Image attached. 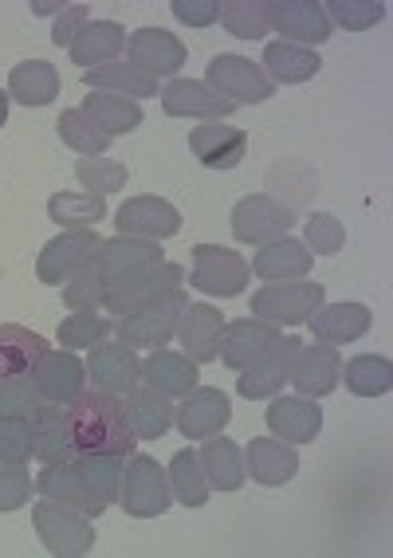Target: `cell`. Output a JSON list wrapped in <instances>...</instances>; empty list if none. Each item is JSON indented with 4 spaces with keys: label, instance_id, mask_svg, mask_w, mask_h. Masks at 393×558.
<instances>
[{
    "label": "cell",
    "instance_id": "obj_1",
    "mask_svg": "<svg viewBox=\"0 0 393 558\" xmlns=\"http://www.w3.org/2000/svg\"><path fill=\"white\" fill-rule=\"evenodd\" d=\"M63 417L75 452H114V457H131L134 433L126 425L122 401L102 389H83L79 398L63 401Z\"/></svg>",
    "mask_w": 393,
    "mask_h": 558
},
{
    "label": "cell",
    "instance_id": "obj_2",
    "mask_svg": "<svg viewBox=\"0 0 393 558\" xmlns=\"http://www.w3.org/2000/svg\"><path fill=\"white\" fill-rule=\"evenodd\" d=\"M327 303V288L319 279H292V283H268L253 295V315L272 327H303L315 311Z\"/></svg>",
    "mask_w": 393,
    "mask_h": 558
},
{
    "label": "cell",
    "instance_id": "obj_3",
    "mask_svg": "<svg viewBox=\"0 0 393 558\" xmlns=\"http://www.w3.org/2000/svg\"><path fill=\"white\" fill-rule=\"evenodd\" d=\"M32 523H36V535L40 543L60 558H83L95 547V523L91 515L67 508L60 499H40L32 508Z\"/></svg>",
    "mask_w": 393,
    "mask_h": 558
},
{
    "label": "cell",
    "instance_id": "obj_4",
    "mask_svg": "<svg viewBox=\"0 0 393 558\" xmlns=\"http://www.w3.org/2000/svg\"><path fill=\"white\" fill-rule=\"evenodd\" d=\"M119 504L126 515L134 519H158L170 511L173 492L170 476L153 457H131L122 464V484H119Z\"/></svg>",
    "mask_w": 393,
    "mask_h": 558
},
{
    "label": "cell",
    "instance_id": "obj_5",
    "mask_svg": "<svg viewBox=\"0 0 393 558\" xmlns=\"http://www.w3.org/2000/svg\"><path fill=\"white\" fill-rule=\"evenodd\" d=\"M185 307H189V295L177 288V291H170V295H162V300L146 303V307L131 311V315H122V319H119L122 347L162 350L165 342L177 335V319H182Z\"/></svg>",
    "mask_w": 393,
    "mask_h": 558
},
{
    "label": "cell",
    "instance_id": "obj_6",
    "mask_svg": "<svg viewBox=\"0 0 393 558\" xmlns=\"http://www.w3.org/2000/svg\"><path fill=\"white\" fill-rule=\"evenodd\" d=\"M102 240L95 229H67L63 236L48 240L40 248V259H36V276L48 288H63L71 279L79 276L83 268H91L99 259Z\"/></svg>",
    "mask_w": 393,
    "mask_h": 558
},
{
    "label": "cell",
    "instance_id": "obj_7",
    "mask_svg": "<svg viewBox=\"0 0 393 558\" xmlns=\"http://www.w3.org/2000/svg\"><path fill=\"white\" fill-rule=\"evenodd\" d=\"M205 83H209L221 99H229L232 107H253V102H268L275 95V83L263 75L260 63L244 60V56H212L209 71H205Z\"/></svg>",
    "mask_w": 393,
    "mask_h": 558
},
{
    "label": "cell",
    "instance_id": "obj_8",
    "mask_svg": "<svg viewBox=\"0 0 393 558\" xmlns=\"http://www.w3.org/2000/svg\"><path fill=\"white\" fill-rule=\"evenodd\" d=\"M253 279V268L241 252L232 248H217V244H197L193 248V276L189 283L205 295H221V300H232L241 295Z\"/></svg>",
    "mask_w": 393,
    "mask_h": 558
},
{
    "label": "cell",
    "instance_id": "obj_9",
    "mask_svg": "<svg viewBox=\"0 0 393 558\" xmlns=\"http://www.w3.org/2000/svg\"><path fill=\"white\" fill-rule=\"evenodd\" d=\"M292 225V205H283L272 193H253V197L236 201V209H232V236L241 240V244H256V248L268 244V240L287 236Z\"/></svg>",
    "mask_w": 393,
    "mask_h": 558
},
{
    "label": "cell",
    "instance_id": "obj_10",
    "mask_svg": "<svg viewBox=\"0 0 393 558\" xmlns=\"http://www.w3.org/2000/svg\"><path fill=\"white\" fill-rule=\"evenodd\" d=\"M165 259V252L158 248V240H134V236H114L102 240L99 259H95V271L102 276L107 291L119 288V283H131V279L146 276Z\"/></svg>",
    "mask_w": 393,
    "mask_h": 558
},
{
    "label": "cell",
    "instance_id": "obj_11",
    "mask_svg": "<svg viewBox=\"0 0 393 558\" xmlns=\"http://www.w3.org/2000/svg\"><path fill=\"white\" fill-rule=\"evenodd\" d=\"M268 21L287 44L311 48L334 36V24L327 21V9L319 0H268Z\"/></svg>",
    "mask_w": 393,
    "mask_h": 558
},
{
    "label": "cell",
    "instance_id": "obj_12",
    "mask_svg": "<svg viewBox=\"0 0 393 558\" xmlns=\"http://www.w3.org/2000/svg\"><path fill=\"white\" fill-rule=\"evenodd\" d=\"M189 150L205 170H236L248 154V130L229 122H201L189 130Z\"/></svg>",
    "mask_w": 393,
    "mask_h": 558
},
{
    "label": "cell",
    "instance_id": "obj_13",
    "mask_svg": "<svg viewBox=\"0 0 393 558\" xmlns=\"http://www.w3.org/2000/svg\"><path fill=\"white\" fill-rule=\"evenodd\" d=\"M119 236L134 240H170L182 232V213L162 197H131L114 217Z\"/></svg>",
    "mask_w": 393,
    "mask_h": 558
},
{
    "label": "cell",
    "instance_id": "obj_14",
    "mask_svg": "<svg viewBox=\"0 0 393 558\" xmlns=\"http://www.w3.org/2000/svg\"><path fill=\"white\" fill-rule=\"evenodd\" d=\"M295 354H299V339H295V335H280V342H275L256 366H248L241 378H236L241 398H248V401L275 398V393L283 389V381H292Z\"/></svg>",
    "mask_w": 393,
    "mask_h": 558
},
{
    "label": "cell",
    "instance_id": "obj_15",
    "mask_svg": "<svg viewBox=\"0 0 393 558\" xmlns=\"http://www.w3.org/2000/svg\"><path fill=\"white\" fill-rule=\"evenodd\" d=\"M173 421H177L182 437L205 440V437H217V433L229 425V421H232V405H229V398H224L221 389L197 386V389H189V393L182 398V405H177Z\"/></svg>",
    "mask_w": 393,
    "mask_h": 558
},
{
    "label": "cell",
    "instance_id": "obj_16",
    "mask_svg": "<svg viewBox=\"0 0 393 558\" xmlns=\"http://www.w3.org/2000/svg\"><path fill=\"white\" fill-rule=\"evenodd\" d=\"M339 347L331 342H299V354L292 362V386L299 389V398H327L339 386Z\"/></svg>",
    "mask_w": 393,
    "mask_h": 558
},
{
    "label": "cell",
    "instance_id": "obj_17",
    "mask_svg": "<svg viewBox=\"0 0 393 558\" xmlns=\"http://www.w3.org/2000/svg\"><path fill=\"white\" fill-rule=\"evenodd\" d=\"M185 279V268L182 264H170V259H162L153 271H146V276L131 279V283H119V288L107 291V300H102V307L107 311H119V315H131V311L146 307V303L162 300V295H170V291L182 288Z\"/></svg>",
    "mask_w": 393,
    "mask_h": 558
},
{
    "label": "cell",
    "instance_id": "obj_18",
    "mask_svg": "<svg viewBox=\"0 0 393 558\" xmlns=\"http://www.w3.org/2000/svg\"><path fill=\"white\" fill-rule=\"evenodd\" d=\"M280 342V330L272 323L263 319H236V323H224L221 330V362L232 369H248L268 354V350Z\"/></svg>",
    "mask_w": 393,
    "mask_h": 558
},
{
    "label": "cell",
    "instance_id": "obj_19",
    "mask_svg": "<svg viewBox=\"0 0 393 558\" xmlns=\"http://www.w3.org/2000/svg\"><path fill=\"white\" fill-rule=\"evenodd\" d=\"M162 107L173 119H205V122H221L236 110L205 80H170L162 87Z\"/></svg>",
    "mask_w": 393,
    "mask_h": 558
},
{
    "label": "cell",
    "instance_id": "obj_20",
    "mask_svg": "<svg viewBox=\"0 0 393 558\" xmlns=\"http://www.w3.org/2000/svg\"><path fill=\"white\" fill-rule=\"evenodd\" d=\"M87 378L95 381V389L102 393H131L134 386L142 381V362L131 347L122 342H99L91 350V362H87Z\"/></svg>",
    "mask_w": 393,
    "mask_h": 558
},
{
    "label": "cell",
    "instance_id": "obj_21",
    "mask_svg": "<svg viewBox=\"0 0 393 558\" xmlns=\"http://www.w3.org/2000/svg\"><path fill=\"white\" fill-rule=\"evenodd\" d=\"M263 421L287 445H311L323 433V409L315 405L311 398H283V393H275Z\"/></svg>",
    "mask_w": 393,
    "mask_h": 558
},
{
    "label": "cell",
    "instance_id": "obj_22",
    "mask_svg": "<svg viewBox=\"0 0 393 558\" xmlns=\"http://www.w3.org/2000/svg\"><path fill=\"white\" fill-rule=\"evenodd\" d=\"M36 492H40V499H60V504H67V508L83 511V515H91V519H99L102 511H107V504H102V499L87 488V480L79 476L75 460L44 464V472L36 476Z\"/></svg>",
    "mask_w": 393,
    "mask_h": 558
},
{
    "label": "cell",
    "instance_id": "obj_23",
    "mask_svg": "<svg viewBox=\"0 0 393 558\" xmlns=\"http://www.w3.org/2000/svg\"><path fill=\"white\" fill-rule=\"evenodd\" d=\"M221 330H224V319L212 303H189V307L182 311V319H177V335H173V339L182 342L185 359H193L197 366H201V362L217 359V350H221Z\"/></svg>",
    "mask_w": 393,
    "mask_h": 558
},
{
    "label": "cell",
    "instance_id": "obj_24",
    "mask_svg": "<svg viewBox=\"0 0 393 558\" xmlns=\"http://www.w3.org/2000/svg\"><path fill=\"white\" fill-rule=\"evenodd\" d=\"M126 51H131V63H138L142 71H150L153 80L158 75H173L177 80V71L185 63V44L165 28H138L126 40Z\"/></svg>",
    "mask_w": 393,
    "mask_h": 558
},
{
    "label": "cell",
    "instance_id": "obj_25",
    "mask_svg": "<svg viewBox=\"0 0 393 558\" xmlns=\"http://www.w3.org/2000/svg\"><path fill=\"white\" fill-rule=\"evenodd\" d=\"M311 264H315V256L307 252V244H303V240L280 236V240H268V244H260L248 268H253L260 279H268V283H292V279L307 276V271H311Z\"/></svg>",
    "mask_w": 393,
    "mask_h": 558
},
{
    "label": "cell",
    "instance_id": "obj_26",
    "mask_svg": "<svg viewBox=\"0 0 393 558\" xmlns=\"http://www.w3.org/2000/svg\"><path fill=\"white\" fill-rule=\"evenodd\" d=\"M244 472L263 484V488H280L287 480L299 472V457L287 440L280 437H256L248 440V449H244Z\"/></svg>",
    "mask_w": 393,
    "mask_h": 558
},
{
    "label": "cell",
    "instance_id": "obj_27",
    "mask_svg": "<svg viewBox=\"0 0 393 558\" xmlns=\"http://www.w3.org/2000/svg\"><path fill=\"white\" fill-rule=\"evenodd\" d=\"M32 378H36V386H40L44 401L63 405V401L79 398L83 393V386H87V366H83L71 350H48V354L36 362Z\"/></svg>",
    "mask_w": 393,
    "mask_h": 558
},
{
    "label": "cell",
    "instance_id": "obj_28",
    "mask_svg": "<svg viewBox=\"0 0 393 558\" xmlns=\"http://www.w3.org/2000/svg\"><path fill=\"white\" fill-rule=\"evenodd\" d=\"M122 48H126V28L119 21H87L71 40V63H79L83 71H99L119 60Z\"/></svg>",
    "mask_w": 393,
    "mask_h": 558
},
{
    "label": "cell",
    "instance_id": "obj_29",
    "mask_svg": "<svg viewBox=\"0 0 393 558\" xmlns=\"http://www.w3.org/2000/svg\"><path fill=\"white\" fill-rule=\"evenodd\" d=\"M122 413H126V425L138 440H158L170 433L173 425V405L165 393H158L153 386H134L122 401Z\"/></svg>",
    "mask_w": 393,
    "mask_h": 558
},
{
    "label": "cell",
    "instance_id": "obj_30",
    "mask_svg": "<svg viewBox=\"0 0 393 558\" xmlns=\"http://www.w3.org/2000/svg\"><path fill=\"white\" fill-rule=\"evenodd\" d=\"M315 342H331V347H343V342H358L370 330V307L363 303H323L311 319Z\"/></svg>",
    "mask_w": 393,
    "mask_h": 558
},
{
    "label": "cell",
    "instance_id": "obj_31",
    "mask_svg": "<svg viewBox=\"0 0 393 558\" xmlns=\"http://www.w3.org/2000/svg\"><path fill=\"white\" fill-rule=\"evenodd\" d=\"M142 378H146V386H153L158 393H165V398H185L189 389H197L201 369H197V362L193 359L173 354V350L162 347L142 362Z\"/></svg>",
    "mask_w": 393,
    "mask_h": 558
},
{
    "label": "cell",
    "instance_id": "obj_32",
    "mask_svg": "<svg viewBox=\"0 0 393 558\" xmlns=\"http://www.w3.org/2000/svg\"><path fill=\"white\" fill-rule=\"evenodd\" d=\"M83 83L91 90H107V95H122V99H153L158 95V80H153L150 71H142L138 63L131 60H114L99 71H83Z\"/></svg>",
    "mask_w": 393,
    "mask_h": 558
},
{
    "label": "cell",
    "instance_id": "obj_33",
    "mask_svg": "<svg viewBox=\"0 0 393 558\" xmlns=\"http://www.w3.org/2000/svg\"><path fill=\"white\" fill-rule=\"evenodd\" d=\"M201 472L209 480V488L217 492H241L248 472H244V452L236 440L229 437H205V449L197 452Z\"/></svg>",
    "mask_w": 393,
    "mask_h": 558
},
{
    "label": "cell",
    "instance_id": "obj_34",
    "mask_svg": "<svg viewBox=\"0 0 393 558\" xmlns=\"http://www.w3.org/2000/svg\"><path fill=\"white\" fill-rule=\"evenodd\" d=\"M83 114L95 122V126L107 134V138H119V134H131L146 122L142 107L134 99H122V95H107V90H87L83 99Z\"/></svg>",
    "mask_w": 393,
    "mask_h": 558
},
{
    "label": "cell",
    "instance_id": "obj_35",
    "mask_svg": "<svg viewBox=\"0 0 393 558\" xmlns=\"http://www.w3.org/2000/svg\"><path fill=\"white\" fill-rule=\"evenodd\" d=\"M60 95V71L44 60L16 63L9 75V99H16L21 107H48Z\"/></svg>",
    "mask_w": 393,
    "mask_h": 558
},
{
    "label": "cell",
    "instance_id": "obj_36",
    "mask_svg": "<svg viewBox=\"0 0 393 558\" xmlns=\"http://www.w3.org/2000/svg\"><path fill=\"white\" fill-rule=\"evenodd\" d=\"M48 354V342L28 327L4 323L0 327V378H16V374H32L36 362Z\"/></svg>",
    "mask_w": 393,
    "mask_h": 558
},
{
    "label": "cell",
    "instance_id": "obj_37",
    "mask_svg": "<svg viewBox=\"0 0 393 558\" xmlns=\"http://www.w3.org/2000/svg\"><path fill=\"white\" fill-rule=\"evenodd\" d=\"M323 60L315 56V48H299V44L275 40L263 48V75L272 83H307L319 75Z\"/></svg>",
    "mask_w": 393,
    "mask_h": 558
},
{
    "label": "cell",
    "instance_id": "obj_38",
    "mask_svg": "<svg viewBox=\"0 0 393 558\" xmlns=\"http://www.w3.org/2000/svg\"><path fill=\"white\" fill-rule=\"evenodd\" d=\"M32 425H36V457H40L44 464H60V460L75 457V445H71L63 405H56V401H44V405L36 409Z\"/></svg>",
    "mask_w": 393,
    "mask_h": 558
},
{
    "label": "cell",
    "instance_id": "obj_39",
    "mask_svg": "<svg viewBox=\"0 0 393 558\" xmlns=\"http://www.w3.org/2000/svg\"><path fill=\"white\" fill-rule=\"evenodd\" d=\"M339 378L346 381L354 398H382L393 389V366L382 354H358L339 369Z\"/></svg>",
    "mask_w": 393,
    "mask_h": 558
},
{
    "label": "cell",
    "instance_id": "obj_40",
    "mask_svg": "<svg viewBox=\"0 0 393 558\" xmlns=\"http://www.w3.org/2000/svg\"><path fill=\"white\" fill-rule=\"evenodd\" d=\"M170 492L173 499L182 504V508H205L209 504V480H205L201 472V460H197V452L193 449H182L177 457L170 460Z\"/></svg>",
    "mask_w": 393,
    "mask_h": 558
},
{
    "label": "cell",
    "instance_id": "obj_41",
    "mask_svg": "<svg viewBox=\"0 0 393 558\" xmlns=\"http://www.w3.org/2000/svg\"><path fill=\"white\" fill-rule=\"evenodd\" d=\"M75 469L79 476L87 480V488L111 508L114 499H119V484H122V464L126 457H114V452H75Z\"/></svg>",
    "mask_w": 393,
    "mask_h": 558
},
{
    "label": "cell",
    "instance_id": "obj_42",
    "mask_svg": "<svg viewBox=\"0 0 393 558\" xmlns=\"http://www.w3.org/2000/svg\"><path fill=\"white\" fill-rule=\"evenodd\" d=\"M48 217L60 225V229H95L102 217H107V201L95 197V193H56L48 201Z\"/></svg>",
    "mask_w": 393,
    "mask_h": 558
},
{
    "label": "cell",
    "instance_id": "obj_43",
    "mask_svg": "<svg viewBox=\"0 0 393 558\" xmlns=\"http://www.w3.org/2000/svg\"><path fill=\"white\" fill-rule=\"evenodd\" d=\"M60 138L75 154H83V158H102V154L111 150V138L83 114V107H71L60 114Z\"/></svg>",
    "mask_w": 393,
    "mask_h": 558
},
{
    "label": "cell",
    "instance_id": "obj_44",
    "mask_svg": "<svg viewBox=\"0 0 393 558\" xmlns=\"http://www.w3.org/2000/svg\"><path fill=\"white\" fill-rule=\"evenodd\" d=\"M221 21L236 40H260V36L272 32V21H268V0H224Z\"/></svg>",
    "mask_w": 393,
    "mask_h": 558
},
{
    "label": "cell",
    "instance_id": "obj_45",
    "mask_svg": "<svg viewBox=\"0 0 393 558\" xmlns=\"http://www.w3.org/2000/svg\"><path fill=\"white\" fill-rule=\"evenodd\" d=\"M107 335H111V319L99 311H71L60 323V342L67 350H95Z\"/></svg>",
    "mask_w": 393,
    "mask_h": 558
},
{
    "label": "cell",
    "instance_id": "obj_46",
    "mask_svg": "<svg viewBox=\"0 0 393 558\" xmlns=\"http://www.w3.org/2000/svg\"><path fill=\"white\" fill-rule=\"evenodd\" d=\"M75 178H79L83 193L107 197V193H119L126 185V166L114 158H79L75 161Z\"/></svg>",
    "mask_w": 393,
    "mask_h": 558
},
{
    "label": "cell",
    "instance_id": "obj_47",
    "mask_svg": "<svg viewBox=\"0 0 393 558\" xmlns=\"http://www.w3.org/2000/svg\"><path fill=\"white\" fill-rule=\"evenodd\" d=\"M40 405H44V393L32 374L0 378V417H36Z\"/></svg>",
    "mask_w": 393,
    "mask_h": 558
},
{
    "label": "cell",
    "instance_id": "obj_48",
    "mask_svg": "<svg viewBox=\"0 0 393 558\" xmlns=\"http://www.w3.org/2000/svg\"><path fill=\"white\" fill-rule=\"evenodd\" d=\"M36 457L32 417H0V464H28Z\"/></svg>",
    "mask_w": 393,
    "mask_h": 558
},
{
    "label": "cell",
    "instance_id": "obj_49",
    "mask_svg": "<svg viewBox=\"0 0 393 558\" xmlns=\"http://www.w3.org/2000/svg\"><path fill=\"white\" fill-rule=\"evenodd\" d=\"M323 9L334 28H351V32L373 28L385 16V4H378V0H331Z\"/></svg>",
    "mask_w": 393,
    "mask_h": 558
},
{
    "label": "cell",
    "instance_id": "obj_50",
    "mask_svg": "<svg viewBox=\"0 0 393 558\" xmlns=\"http://www.w3.org/2000/svg\"><path fill=\"white\" fill-rule=\"evenodd\" d=\"M303 244L311 256H334L346 244V225L331 213H315V217H307V240Z\"/></svg>",
    "mask_w": 393,
    "mask_h": 558
},
{
    "label": "cell",
    "instance_id": "obj_51",
    "mask_svg": "<svg viewBox=\"0 0 393 558\" xmlns=\"http://www.w3.org/2000/svg\"><path fill=\"white\" fill-rule=\"evenodd\" d=\"M102 300H107V283H102V276L95 271V264L83 268L71 283H63V303H67L71 311H95V307H102Z\"/></svg>",
    "mask_w": 393,
    "mask_h": 558
},
{
    "label": "cell",
    "instance_id": "obj_52",
    "mask_svg": "<svg viewBox=\"0 0 393 558\" xmlns=\"http://www.w3.org/2000/svg\"><path fill=\"white\" fill-rule=\"evenodd\" d=\"M32 499V476L24 464H0V511H21Z\"/></svg>",
    "mask_w": 393,
    "mask_h": 558
},
{
    "label": "cell",
    "instance_id": "obj_53",
    "mask_svg": "<svg viewBox=\"0 0 393 558\" xmlns=\"http://www.w3.org/2000/svg\"><path fill=\"white\" fill-rule=\"evenodd\" d=\"M170 12L189 28H212L221 21V0H173Z\"/></svg>",
    "mask_w": 393,
    "mask_h": 558
},
{
    "label": "cell",
    "instance_id": "obj_54",
    "mask_svg": "<svg viewBox=\"0 0 393 558\" xmlns=\"http://www.w3.org/2000/svg\"><path fill=\"white\" fill-rule=\"evenodd\" d=\"M83 24H87V4H67L60 12V21H56V28H51V44L56 48H71V40L79 36Z\"/></svg>",
    "mask_w": 393,
    "mask_h": 558
},
{
    "label": "cell",
    "instance_id": "obj_55",
    "mask_svg": "<svg viewBox=\"0 0 393 558\" xmlns=\"http://www.w3.org/2000/svg\"><path fill=\"white\" fill-rule=\"evenodd\" d=\"M9 122V90H0V126Z\"/></svg>",
    "mask_w": 393,
    "mask_h": 558
},
{
    "label": "cell",
    "instance_id": "obj_56",
    "mask_svg": "<svg viewBox=\"0 0 393 558\" xmlns=\"http://www.w3.org/2000/svg\"><path fill=\"white\" fill-rule=\"evenodd\" d=\"M67 4H32V12H40V16H48V12H63Z\"/></svg>",
    "mask_w": 393,
    "mask_h": 558
}]
</instances>
